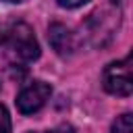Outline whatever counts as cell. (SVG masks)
Returning a JSON list of instances; mask_svg holds the SVG:
<instances>
[{"instance_id": "8992f818", "label": "cell", "mask_w": 133, "mask_h": 133, "mask_svg": "<svg viewBox=\"0 0 133 133\" xmlns=\"http://www.w3.org/2000/svg\"><path fill=\"white\" fill-rule=\"evenodd\" d=\"M0 133H10V114L2 104H0Z\"/></svg>"}, {"instance_id": "7a4b0ae2", "label": "cell", "mask_w": 133, "mask_h": 133, "mask_svg": "<svg viewBox=\"0 0 133 133\" xmlns=\"http://www.w3.org/2000/svg\"><path fill=\"white\" fill-rule=\"evenodd\" d=\"M104 89L112 96H129L133 89V77H131V56L123 60H114L104 69L102 75Z\"/></svg>"}, {"instance_id": "3957f363", "label": "cell", "mask_w": 133, "mask_h": 133, "mask_svg": "<svg viewBox=\"0 0 133 133\" xmlns=\"http://www.w3.org/2000/svg\"><path fill=\"white\" fill-rule=\"evenodd\" d=\"M52 87L46 81H33L27 87H23L17 96V108L21 114H33L37 112L50 98Z\"/></svg>"}, {"instance_id": "277c9868", "label": "cell", "mask_w": 133, "mask_h": 133, "mask_svg": "<svg viewBox=\"0 0 133 133\" xmlns=\"http://www.w3.org/2000/svg\"><path fill=\"white\" fill-rule=\"evenodd\" d=\"M48 39H50V46L60 54V56H69L77 50V39H75V33L62 25V23H52L48 27Z\"/></svg>"}, {"instance_id": "5b68a950", "label": "cell", "mask_w": 133, "mask_h": 133, "mask_svg": "<svg viewBox=\"0 0 133 133\" xmlns=\"http://www.w3.org/2000/svg\"><path fill=\"white\" fill-rule=\"evenodd\" d=\"M110 133H133V123H131V114L125 112L121 116H116V121L110 127Z\"/></svg>"}, {"instance_id": "30bf717a", "label": "cell", "mask_w": 133, "mask_h": 133, "mask_svg": "<svg viewBox=\"0 0 133 133\" xmlns=\"http://www.w3.org/2000/svg\"><path fill=\"white\" fill-rule=\"evenodd\" d=\"M6 2H23V0H6Z\"/></svg>"}, {"instance_id": "52a82bcc", "label": "cell", "mask_w": 133, "mask_h": 133, "mask_svg": "<svg viewBox=\"0 0 133 133\" xmlns=\"http://www.w3.org/2000/svg\"><path fill=\"white\" fill-rule=\"evenodd\" d=\"M62 8H77V6H83L85 2H89V0H56Z\"/></svg>"}, {"instance_id": "9c48e42d", "label": "cell", "mask_w": 133, "mask_h": 133, "mask_svg": "<svg viewBox=\"0 0 133 133\" xmlns=\"http://www.w3.org/2000/svg\"><path fill=\"white\" fill-rule=\"evenodd\" d=\"M110 2H114V4H123L125 0H110Z\"/></svg>"}, {"instance_id": "6da1fadb", "label": "cell", "mask_w": 133, "mask_h": 133, "mask_svg": "<svg viewBox=\"0 0 133 133\" xmlns=\"http://www.w3.org/2000/svg\"><path fill=\"white\" fill-rule=\"evenodd\" d=\"M4 50L15 62H31L39 56V44L27 23H15L4 35Z\"/></svg>"}, {"instance_id": "ba28073f", "label": "cell", "mask_w": 133, "mask_h": 133, "mask_svg": "<svg viewBox=\"0 0 133 133\" xmlns=\"http://www.w3.org/2000/svg\"><path fill=\"white\" fill-rule=\"evenodd\" d=\"M50 133H75V129H73L71 125H60V127H56V129L50 131Z\"/></svg>"}, {"instance_id": "8fae6325", "label": "cell", "mask_w": 133, "mask_h": 133, "mask_svg": "<svg viewBox=\"0 0 133 133\" xmlns=\"http://www.w3.org/2000/svg\"><path fill=\"white\" fill-rule=\"evenodd\" d=\"M29 133H37V131H29Z\"/></svg>"}]
</instances>
